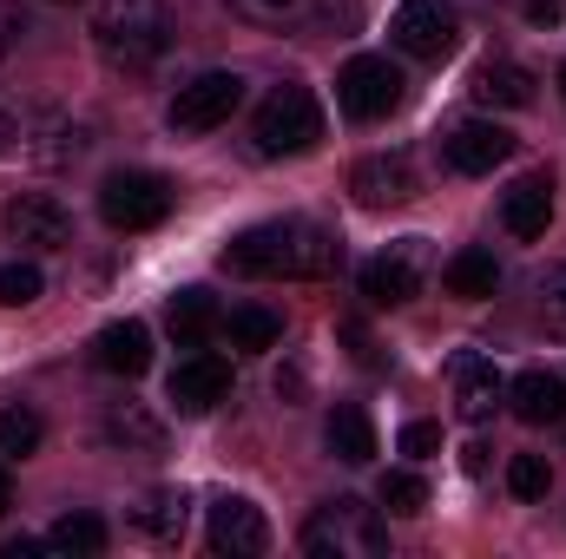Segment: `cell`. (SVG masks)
<instances>
[{"label": "cell", "instance_id": "cell-1", "mask_svg": "<svg viewBox=\"0 0 566 559\" xmlns=\"http://www.w3.org/2000/svg\"><path fill=\"white\" fill-rule=\"evenodd\" d=\"M231 277H290V283H316L343 271V238L316 218H271V224H251L244 238L224 244L218 257Z\"/></svg>", "mask_w": 566, "mask_h": 559}, {"label": "cell", "instance_id": "cell-2", "mask_svg": "<svg viewBox=\"0 0 566 559\" xmlns=\"http://www.w3.org/2000/svg\"><path fill=\"white\" fill-rule=\"evenodd\" d=\"M93 40L119 73H151L158 53L171 46V20L158 0H106L93 13Z\"/></svg>", "mask_w": 566, "mask_h": 559}, {"label": "cell", "instance_id": "cell-3", "mask_svg": "<svg viewBox=\"0 0 566 559\" xmlns=\"http://www.w3.org/2000/svg\"><path fill=\"white\" fill-rule=\"evenodd\" d=\"M303 553L310 559H376V553H389V527L376 520V507L343 494V500H323L303 520Z\"/></svg>", "mask_w": 566, "mask_h": 559}, {"label": "cell", "instance_id": "cell-4", "mask_svg": "<svg viewBox=\"0 0 566 559\" xmlns=\"http://www.w3.org/2000/svg\"><path fill=\"white\" fill-rule=\"evenodd\" d=\"M251 139H258L264 158H296V151H310V145L323 139V106H316V93L296 86V80L271 86V99H264L258 119H251Z\"/></svg>", "mask_w": 566, "mask_h": 559}, {"label": "cell", "instance_id": "cell-5", "mask_svg": "<svg viewBox=\"0 0 566 559\" xmlns=\"http://www.w3.org/2000/svg\"><path fill=\"white\" fill-rule=\"evenodd\" d=\"M99 218L113 231H158L171 218V178H158V171H113L99 184Z\"/></svg>", "mask_w": 566, "mask_h": 559}, {"label": "cell", "instance_id": "cell-6", "mask_svg": "<svg viewBox=\"0 0 566 559\" xmlns=\"http://www.w3.org/2000/svg\"><path fill=\"white\" fill-rule=\"evenodd\" d=\"M238 106H244V80H238V73H198V80L178 86V99L165 106V126H171L178 139H198V133H218Z\"/></svg>", "mask_w": 566, "mask_h": 559}, {"label": "cell", "instance_id": "cell-7", "mask_svg": "<svg viewBox=\"0 0 566 559\" xmlns=\"http://www.w3.org/2000/svg\"><path fill=\"white\" fill-rule=\"evenodd\" d=\"M461 40V13L454 0H402L389 13V46L409 53V60H448Z\"/></svg>", "mask_w": 566, "mask_h": 559}, {"label": "cell", "instance_id": "cell-8", "mask_svg": "<svg viewBox=\"0 0 566 559\" xmlns=\"http://www.w3.org/2000/svg\"><path fill=\"white\" fill-rule=\"evenodd\" d=\"M402 66L396 60H382V53H356L343 73H336V99H343V113L349 119H389L396 106H402Z\"/></svg>", "mask_w": 566, "mask_h": 559}, {"label": "cell", "instance_id": "cell-9", "mask_svg": "<svg viewBox=\"0 0 566 559\" xmlns=\"http://www.w3.org/2000/svg\"><path fill=\"white\" fill-rule=\"evenodd\" d=\"M422 277H428V238H402V244H389L382 257L363 264V296L376 309H402V303L422 296Z\"/></svg>", "mask_w": 566, "mask_h": 559}, {"label": "cell", "instance_id": "cell-10", "mask_svg": "<svg viewBox=\"0 0 566 559\" xmlns=\"http://www.w3.org/2000/svg\"><path fill=\"white\" fill-rule=\"evenodd\" d=\"M7 238L20 251H66L73 244V211L53 191H20L7 204Z\"/></svg>", "mask_w": 566, "mask_h": 559}, {"label": "cell", "instance_id": "cell-11", "mask_svg": "<svg viewBox=\"0 0 566 559\" xmlns=\"http://www.w3.org/2000/svg\"><path fill=\"white\" fill-rule=\"evenodd\" d=\"M349 191H356L363 211H396V204H409L422 191V178H416V158L409 151H376V158H363L349 171Z\"/></svg>", "mask_w": 566, "mask_h": 559}, {"label": "cell", "instance_id": "cell-12", "mask_svg": "<svg viewBox=\"0 0 566 559\" xmlns=\"http://www.w3.org/2000/svg\"><path fill=\"white\" fill-rule=\"evenodd\" d=\"M448 165L461 171V178H488L494 165H507L514 158V133L501 126V119H461V126H448Z\"/></svg>", "mask_w": 566, "mask_h": 559}, {"label": "cell", "instance_id": "cell-13", "mask_svg": "<svg viewBox=\"0 0 566 559\" xmlns=\"http://www.w3.org/2000/svg\"><path fill=\"white\" fill-rule=\"evenodd\" d=\"M264 547H271V520H264V507L244 500V494H224V500L211 507V553L258 559Z\"/></svg>", "mask_w": 566, "mask_h": 559}, {"label": "cell", "instance_id": "cell-14", "mask_svg": "<svg viewBox=\"0 0 566 559\" xmlns=\"http://www.w3.org/2000/svg\"><path fill=\"white\" fill-rule=\"evenodd\" d=\"M165 395H171V409L178 415H211L224 395H231V362L224 356H185L178 369H171V382H165Z\"/></svg>", "mask_w": 566, "mask_h": 559}, {"label": "cell", "instance_id": "cell-15", "mask_svg": "<svg viewBox=\"0 0 566 559\" xmlns=\"http://www.w3.org/2000/svg\"><path fill=\"white\" fill-rule=\"evenodd\" d=\"M448 382H454V415L461 421H494V409L507 402V382H501V369L488 362V356H474V349H461L454 362H448Z\"/></svg>", "mask_w": 566, "mask_h": 559}, {"label": "cell", "instance_id": "cell-16", "mask_svg": "<svg viewBox=\"0 0 566 559\" xmlns=\"http://www.w3.org/2000/svg\"><path fill=\"white\" fill-rule=\"evenodd\" d=\"M501 224H507V238H521V244L547 238V224H554V171L514 178V184L501 191Z\"/></svg>", "mask_w": 566, "mask_h": 559}, {"label": "cell", "instance_id": "cell-17", "mask_svg": "<svg viewBox=\"0 0 566 559\" xmlns=\"http://www.w3.org/2000/svg\"><path fill=\"white\" fill-rule=\"evenodd\" d=\"M20 145H27V158H33L40 171H66V165L86 158L93 126H86V119H66V113H46V119H33V126L20 133Z\"/></svg>", "mask_w": 566, "mask_h": 559}, {"label": "cell", "instance_id": "cell-18", "mask_svg": "<svg viewBox=\"0 0 566 559\" xmlns=\"http://www.w3.org/2000/svg\"><path fill=\"white\" fill-rule=\"evenodd\" d=\"M468 93L488 113H521V106H534V73L521 60H481L474 80H468Z\"/></svg>", "mask_w": 566, "mask_h": 559}, {"label": "cell", "instance_id": "cell-19", "mask_svg": "<svg viewBox=\"0 0 566 559\" xmlns=\"http://www.w3.org/2000/svg\"><path fill=\"white\" fill-rule=\"evenodd\" d=\"M93 362H99L106 376H126V382L145 376V369H151V329L133 323V316H126V323H106V329L93 336Z\"/></svg>", "mask_w": 566, "mask_h": 559}, {"label": "cell", "instance_id": "cell-20", "mask_svg": "<svg viewBox=\"0 0 566 559\" xmlns=\"http://www.w3.org/2000/svg\"><path fill=\"white\" fill-rule=\"evenodd\" d=\"M133 527H139L151 547H178L185 527H191V494H185V487H151V494H139Z\"/></svg>", "mask_w": 566, "mask_h": 559}, {"label": "cell", "instance_id": "cell-21", "mask_svg": "<svg viewBox=\"0 0 566 559\" xmlns=\"http://www.w3.org/2000/svg\"><path fill=\"white\" fill-rule=\"evenodd\" d=\"M507 409L527 421V428H547V421L566 415V382L547 376V369H521V376L507 382Z\"/></svg>", "mask_w": 566, "mask_h": 559}, {"label": "cell", "instance_id": "cell-22", "mask_svg": "<svg viewBox=\"0 0 566 559\" xmlns=\"http://www.w3.org/2000/svg\"><path fill=\"white\" fill-rule=\"evenodd\" d=\"M99 434H106L113 447H126V454H158V447H165V421L151 415L145 402H113L106 421H99Z\"/></svg>", "mask_w": 566, "mask_h": 559}, {"label": "cell", "instance_id": "cell-23", "mask_svg": "<svg viewBox=\"0 0 566 559\" xmlns=\"http://www.w3.org/2000/svg\"><path fill=\"white\" fill-rule=\"evenodd\" d=\"M448 296H468V303H481V296H494L501 289V264H494V251H481V244H468V251H454L448 257Z\"/></svg>", "mask_w": 566, "mask_h": 559}, {"label": "cell", "instance_id": "cell-24", "mask_svg": "<svg viewBox=\"0 0 566 559\" xmlns=\"http://www.w3.org/2000/svg\"><path fill=\"white\" fill-rule=\"evenodd\" d=\"M224 316H218V303H211V289H178L171 303H165V329L185 342V349H198L211 329H218Z\"/></svg>", "mask_w": 566, "mask_h": 559}, {"label": "cell", "instance_id": "cell-25", "mask_svg": "<svg viewBox=\"0 0 566 559\" xmlns=\"http://www.w3.org/2000/svg\"><path fill=\"white\" fill-rule=\"evenodd\" d=\"M323 434H329V454H336V461H349V467H363V461L376 454V421L363 415V409H336Z\"/></svg>", "mask_w": 566, "mask_h": 559}, {"label": "cell", "instance_id": "cell-26", "mask_svg": "<svg viewBox=\"0 0 566 559\" xmlns=\"http://www.w3.org/2000/svg\"><path fill=\"white\" fill-rule=\"evenodd\" d=\"M40 441H46V421H40L33 402L0 409V461H27V454H40Z\"/></svg>", "mask_w": 566, "mask_h": 559}, {"label": "cell", "instance_id": "cell-27", "mask_svg": "<svg viewBox=\"0 0 566 559\" xmlns=\"http://www.w3.org/2000/svg\"><path fill=\"white\" fill-rule=\"evenodd\" d=\"M218 329L231 336V349H277L283 316H277V309H264V303H244V309H231Z\"/></svg>", "mask_w": 566, "mask_h": 559}, {"label": "cell", "instance_id": "cell-28", "mask_svg": "<svg viewBox=\"0 0 566 559\" xmlns=\"http://www.w3.org/2000/svg\"><path fill=\"white\" fill-rule=\"evenodd\" d=\"M46 547H53V553H66V559L106 553V520H99V514H60V520H53V534H46Z\"/></svg>", "mask_w": 566, "mask_h": 559}, {"label": "cell", "instance_id": "cell-29", "mask_svg": "<svg viewBox=\"0 0 566 559\" xmlns=\"http://www.w3.org/2000/svg\"><path fill=\"white\" fill-rule=\"evenodd\" d=\"M382 507H389L396 520L422 514V507H428V481L416 474V467H396V474H382Z\"/></svg>", "mask_w": 566, "mask_h": 559}, {"label": "cell", "instance_id": "cell-30", "mask_svg": "<svg viewBox=\"0 0 566 559\" xmlns=\"http://www.w3.org/2000/svg\"><path fill=\"white\" fill-rule=\"evenodd\" d=\"M40 289H46V277H40V264H0V303L7 309H27V303H40Z\"/></svg>", "mask_w": 566, "mask_h": 559}, {"label": "cell", "instance_id": "cell-31", "mask_svg": "<svg viewBox=\"0 0 566 559\" xmlns=\"http://www.w3.org/2000/svg\"><path fill=\"white\" fill-rule=\"evenodd\" d=\"M507 487H514L521 500H547V487H554V467H547L541 454H514V461H507Z\"/></svg>", "mask_w": 566, "mask_h": 559}, {"label": "cell", "instance_id": "cell-32", "mask_svg": "<svg viewBox=\"0 0 566 559\" xmlns=\"http://www.w3.org/2000/svg\"><path fill=\"white\" fill-rule=\"evenodd\" d=\"M238 20H251V27H283V20H296L310 0H224Z\"/></svg>", "mask_w": 566, "mask_h": 559}, {"label": "cell", "instance_id": "cell-33", "mask_svg": "<svg viewBox=\"0 0 566 559\" xmlns=\"http://www.w3.org/2000/svg\"><path fill=\"white\" fill-rule=\"evenodd\" d=\"M541 316H547V329H554V336H566V264L541 283Z\"/></svg>", "mask_w": 566, "mask_h": 559}, {"label": "cell", "instance_id": "cell-34", "mask_svg": "<svg viewBox=\"0 0 566 559\" xmlns=\"http://www.w3.org/2000/svg\"><path fill=\"white\" fill-rule=\"evenodd\" d=\"M434 447H441V428H434V421H409V428H402V454L428 461Z\"/></svg>", "mask_w": 566, "mask_h": 559}, {"label": "cell", "instance_id": "cell-35", "mask_svg": "<svg viewBox=\"0 0 566 559\" xmlns=\"http://www.w3.org/2000/svg\"><path fill=\"white\" fill-rule=\"evenodd\" d=\"M20 33H27V13H20L13 0H0V60L20 46Z\"/></svg>", "mask_w": 566, "mask_h": 559}, {"label": "cell", "instance_id": "cell-36", "mask_svg": "<svg viewBox=\"0 0 566 559\" xmlns=\"http://www.w3.org/2000/svg\"><path fill=\"white\" fill-rule=\"evenodd\" d=\"M527 20H534V27H560L566 0H527Z\"/></svg>", "mask_w": 566, "mask_h": 559}, {"label": "cell", "instance_id": "cell-37", "mask_svg": "<svg viewBox=\"0 0 566 559\" xmlns=\"http://www.w3.org/2000/svg\"><path fill=\"white\" fill-rule=\"evenodd\" d=\"M461 467L481 481V474H488V441H468V447H461Z\"/></svg>", "mask_w": 566, "mask_h": 559}, {"label": "cell", "instance_id": "cell-38", "mask_svg": "<svg viewBox=\"0 0 566 559\" xmlns=\"http://www.w3.org/2000/svg\"><path fill=\"white\" fill-rule=\"evenodd\" d=\"M13 145H20V119L0 106V151H13Z\"/></svg>", "mask_w": 566, "mask_h": 559}, {"label": "cell", "instance_id": "cell-39", "mask_svg": "<svg viewBox=\"0 0 566 559\" xmlns=\"http://www.w3.org/2000/svg\"><path fill=\"white\" fill-rule=\"evenodd\" d=\"M13 507V481H7V467H0V514Z\"/></svg>", "mask_w": 566, "mask_h": 559}, {"label": "cell", "instance_id": "cell-40", "mask_svg": "<svg viewBox=\"0 0 566 559\" xmlns=\"http://www.w3.org/2000/svg\"><path fill=\"white\" fill-rule=\"evenodd\" d=\"M560 93H566V66H560Z\"/></svg>", "mask_w": 566, "mask_h": 559}]
</instances>
